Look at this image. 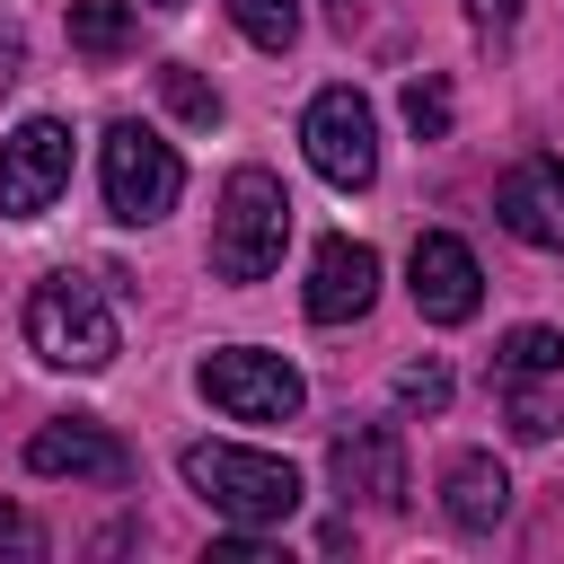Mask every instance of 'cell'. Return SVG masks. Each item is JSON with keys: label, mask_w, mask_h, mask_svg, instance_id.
Instances as JSON below:
<instances>
[{"label": "cell", "mask_w": 564, "mask_h": 564, "mask_svg": "<svg viewBox=\"0 0 564 564\" xmlns=\"http://www.w3.org/2000/svg\"><path fill=\"white\" fill-rule=\"evenodd\" d=\"M185 485L229 520V529H282L300 511V467L273 458V449H247V441H185Z\"/></svg>", "instance_id": "1"}, {"label": "cell", "mask_w": 564, "mask_h": 564, "mask_svg": "<svg viewBox=\"0 0 564 564\" xmlns=\"http://www.w3.org/2000/svg\"><path fill=\"white\" fill-rule=\"evenodd\" d=\"M291 247V194L273 167H229L220 212H212V273L220 282H264Z\"/></svg>", "instance_id": "2"}, {"label": "cell", "mask_w": 564, "mask_h": 564, "mask_svg": "<svg viewBox=\"0 0 564 564\" xmlns=\"http://www.w3.org/2000/svg\"><path fill=\"white\" fill-rule=\"evenodd\" d=\"M26 344L53 370H106L115 361V308L88 273H44L26 291Z\"/></svg>", "instance_id": "3"}, {"label": "cell", "mask_w": 564, "mask_h": 564, "mask_svg": "<svg viewBox=\"0 0 564 564\" xmlns=\"http://www.w3.org/2000/svg\"><path fill=\"white\" fill-rule=\"evenodd\" d=\"M97 176H106V212L132 220V229H141V220H167L176 194H185V159H176L150 123H106Z\"/></svg>", "instance_id": "4"}, {"label": "cell", "mask_w": 564, "mask_h": 564, "mask_svg": "<svg viewBox=\"0 0 564 564\" xmlns=\"http://www.w3.org/2000/svg\"><path fill=\"white\" fill-rule=\"evenodd\" d=\"M194 388H203L229 423H291V414L308 405V379H300L282 352H264V344H220V352H203Z\"/></svg>", "instance_id": "5"}, {"label": "cell", "mask_w": 564, "mask_h": 564, "mask_svg": "<svg viewBox=\"0 0 564 564\" xmlns=\"http://www.w3.org/2000/svg\"><path fill=\"white\" fill-rule=\"evenodd\" d=\"M300 141H308V167L335 194H361L379 176V115H370L361 88H317L308 115H300Z\"/></svg>", "instance_id": "6"}, {"label": "cell", "mask_w": 564, "mask_h": 564, "mask_svg": "<svg viewBox=\"0 0 564 564\" xmlns=\"http://www.w3.org/2000/svg\"><path fill=\"white\" fill-rule=\"evenodd\" d=\"M62 185H70V123L26 115V123L0 141V212H9V220H35V212L62 203Z\"/></svg>", "instance_id": "7"}, {"label": "cell", "mask_w": 564, "mask_h": 564, "mask_svg": "<svg viewBox=\"0 0 564 564\" xmlns=\"http://www.w3.org/2000/svg\"><path fill=\"white\" fill-rule=\"evenodd\" d=\"M326 485L361 511H405V432L397 423H352L326 449Z\"/></svg>", "instance_id": "8"}, {"label": "cell", "mask_w": 564, "mask_h": 564, "mask_svg": "<svg viewBox=\"0 0 564 564\" xmlns=\"http://www.w3.org/2000/svg\"><path fill=\"white\" fill-rule=\"evenodd\" d=\"M405 291H414V308H423L432 326H467V317H476V300H485L476 247H467V238H449V229H423V238H414V256H405Z\"/></svg>", "instance_id": "9"}, {"label": "cell", "mask_w": 564, "mask_h": 564, "mask_svg": "<svg viewBox=\"0 0 564 564\" xmlns=\"http://www.w3.org/2000/svg\"><path fill=\"white\" fill-rule=\"evenodd\" d=\"M26 467H35V476H79V485H123V476H132V449H123L106 423L62 414V423H35Z\"/></svg>", "instance_id": "10"}, {"label": "cell", "mask_w": 564, "mask_h": 564, "mask_svg": "<svg viewBox=\"0 0 564 564\" xmlns=\"http://www.w3.org/2000/svg\"><path fill=\"white\" fill-rule=\"evenodd\" d=\"M370 300H379V256L361 238H326L308 256V317L317 326H352V317H370Z\"/></svg>", "instance_id": "11"}, {"label": "cell", "mask_w": 564, "mask_h": 564, "mask_svg": "<svg viewBox=\"0 0 564 564\" xmlns=\"http://www.w3.org/2000/svg\"><path fill=\"white\" fill-rule=\"evenodd\" d=\"M494 220L529 247H564V159H520L494 185Z\"/></svg>", "instance_id": "12"}, {"label": "cell", "mask_w": 564, "mask_h": 564, "mask_svg": "<svg viewBox=\"0 0 564 564\" xmlns=\"http://www.w3.org/2000/svg\"><path fill=\"white\" fill-rule=\"evenodd\" d=\"M441 511H449V529L485 538V529L511 511V476H502V458H485V449H458V458L441 467Z\"/></svg>", "instance_id": "13"}, {"label": "cell", "mask_w": 564, "mask_h": 564, "mask_svg": "<svg viewBox=\"0 0 564 564\" xmlns=\"http://www.w3.org/2000/svg\"><path fill=\"white\" fill-rule=\"evenodd\" d=\"M132 35H141V9L132 0H70V53L115 62V53H132Z\"/></svg>", "instance_id": "14"}, {"label": "cell", "mask_w": 564, "mask_h": 564, "mask_svg": "<svg viewBox=\"0 0 564 564\" xmlns=\"http://www.w3.org/2000/svg\"><path fill=\"white\" fill-rule=\"evenodd\" d=\"M229 18H238V35L256 53H291L300 44V0H229Z\"/></svg>", "instance_id": "15"}, {"label": "cell", "mask_w": 564, "mask_h": 564, "mask_svg": "<svg viewBox=\"0 0 564 564\" xmlns=\"http://www.w3.org/2000/svg\"><path fill=\"white\" fill-rule=\"evenodd\" d=\"M564 370V335L555 326H511L502 335V379H555Z\"/></svg>", "instance_id": "16"}, {"label": "cell", "mask_w": 564, "mask_h": 564, "mask_svg": "<svg viewBox=\"0 0 564 564\" xmlns=\"http://www.w3.org/2000/svg\"><path fill=\"white\" fill-rule=\"evenodd\" d=\"M449 79L441 70H423V79H405V123H414V141H449Z\"/></svg>", "instance_id": "17"}, {"label": "cell", "mask_w": 564, "mask_h": 564, "mask_svg": "<svg viewBox=\"0 0 564 564\" xmlns=\"http://www.w3.org/2000/svg\"><path fill=\"white\" fill-rule=\"evenodd\" d=\"M159 97H167V106H176L185 123H203V132L220 123V88H212V79H194L185 62H167V70H159Z\"/></svg>", "instance_id": "18"}, {"label": "cell", "mask_w": 564, "mask_h": 564, "mask_svg": "<svg viewBox=\"0 0 564 564\" xmlns=\"http://www.w3.org/2000/svg\"><path fill=\"white\" fill-rule=\"evenodd\" d=\"M397 405H405V414H441V405H449V370H441V361H405V370H397Z\"/></svg>", "instance_id": "19"}, {"label": "cell", "mask_w": 564, "mask_h": 564, "mask_svg": "<svg viewBox=\"0 0 564 564\" xmlns=\"http://www.w3.org/2000/svg\"><path fill=\"white\" fill-rule=\"evenodd\" d=\"M0 555H18V564H35V555H44V529H35L26 511H9V502H0Z\"/></svg>", "instance_id": "20"}, {"label": "cell", "mask_w": 564, "mask_h": 564, "mask_svg": "<svg viewBox=\"0 0 564 564\" xmlns=\"http://www.w3.org/2000/svg\"><path fill=\"white\" fill-rule=\"evenodd\" d=\"M212 564H282L264 546V529H238V538H212Z\"/></svg>", "instance_id": "21"}, {"label": "cell", "mask_w": 564, "mask_h": 564, "mask_svg": "<svg viewBox=\"0 0 564 564\" xmlns=\"http://www.w3.org/2000/svg\"><path fill=\"white\" fill-rule=\"evenodd\" d=\"M511 18H520V0H467V26H476L485 44H502V35H511Z\"/></svg>", "instance_id": "22"}, {"label": "cell", "mask_w": 564, "mask_h": 564, "mask_svg": "<svg viewBox=\"0 0 564 564\" xmlns=\"http://www.w3.org/2000/svg\"><path fill=\"white\" fill-rule=\"evenodd\" d=\"M511 432H520V441H546V432H555V405H546V397H511Z\"/></svg>", "instance_id": "23"}, {"label": "cell", "mask_w": 564, "mask_h": 564, "mask_svg": "<svg viewBox=\"0 0 564 564\" xmlns=\"http://www.w3.org/2000/svg\"><path fill=\"white\" fill-rule=\"evenodd\" d=\"M150 9H176V0H150Z\"/></svg>", "instance_id": "24"}]
</instances>
